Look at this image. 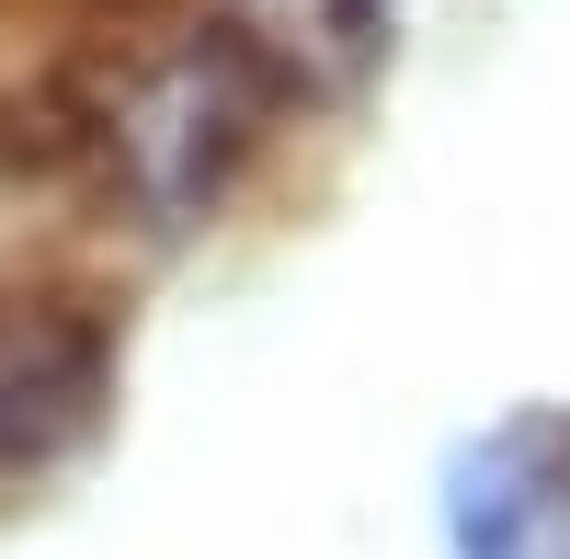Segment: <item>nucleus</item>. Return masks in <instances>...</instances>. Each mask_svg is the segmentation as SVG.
<instances>
[{
	"label": "nucleus",
	"mask_w": 570,
	"mask_h": 559,
	"mask_svg": "<svg viewBox=\"0 0 570 559\" xmlns=\"http://www.w3.org/2000/svg\"><path fill=\"white\" fill-rule=\"evenodd\" d=\"M274 80H285V58H274L252 23H217V35H195V46H171V58H149V69L104 104V160H115V183H126L160 228L206 217L228 183H240V160L263 149Z\"/></svg>",
	"instance_id": "nucleus-1"
},
{
	"label": "nucleus",
	"mask_w": 570,
	"mask_h": 559,
	"mask_svg": "<svg viewBox=\"0 0 570 559\" xmlns=\"http://www.w3.org/2000/svg\"><path fill=\"white\" fill-rule=\"evenodd\" d=\"M115 343L69 297H0V480H35L104 423Z\"/></svg>",
	"instance_id": "nucleus-2"
},
{
	"label": "nucleus",
	"mask_w": 570,
	"mask_h": 559,
	"mask_svg": "<svg viewBox=\"0 0 570 559\" xmlns=\"http://www.w3.org/2000/svg\"><path fill=\"white\" fill-rule=\"evenodd\" d=\"M456 559H570V411H513L445 469Z\"/></svg>",
	"instance_id": "nucleus-3"
}]
</instances>
